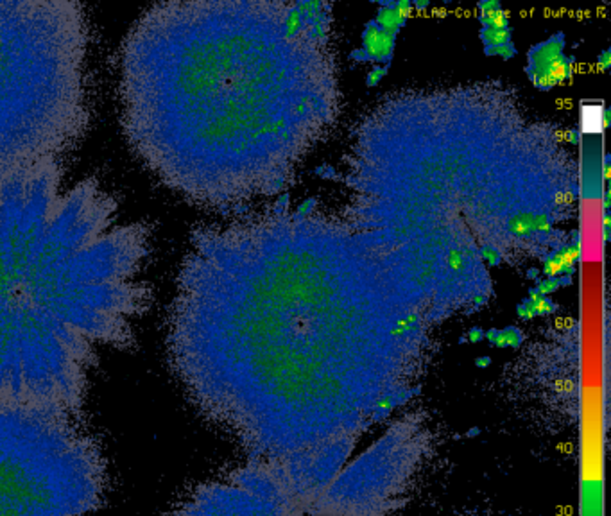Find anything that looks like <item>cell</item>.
Masks as SVG:
<instances>
[{
    "instance_id": "6da1fadb",
    "label": "cell",
    "mask_w": 611,
    "mask_h": 516,
    "mask_svg": "<svg viewBox=\"0 0 611 516\" xmlns=\"http://www.w3.org/2000/svg\"><path fill=\"white\" fill-rule=\"evenodd\" d=\"M151 230L61 163L0 181V407L77 416L102 348L149 310Z\"/></svg>"
},
{
    "instance_id": "7a4b0ae2",
    "label": "cell",
    "mask_w": 611,
    "mask_h": 516,
    "mask_svg": "<svg viewBox=\"0 0 611 516\" xmlns=\"http://www.w3.org/2000/svg\"><path fill=\"white\" fill-rule=\"evenodd\" d=\"M90 29L72 0H0V181L61 163L90 123Z\"/></svg>"
},
{
    "instance_id": "3957f363",
    "label": "cell",
    "mask_w": 611,
    "mask_h": 516,
    "mask_svg": "<svg viewBox=\"0 0 611 516\" xmlns=\"http://www.w3.org/2000/svg\"><path fill=\"white\" fill-rule=\"evenodd\" d=\"M106 470L77 416L0 407V516H92Z\"/></svg>"
},
{
    "instance_id": "277c9868",
    "label": "cell",
    "mask_w": 611,
    "mask_h": 516,
    "mask_svg": "<svg viewBox=\"0 0 611 516\" xmlns=\"http://www.w3.org/2000/svg\"><path fill=\"white\" fill-rule=\"evenodd\" d=\"M397 45V34L385 33L377 25V22H368L362 31V49L369 54L371 62L378 65H389L393 60V50Z\"/></svg>"
},
{
    "instance_id": "5b68a950",
    "label": "cell",
    "mask_w": 611,
    "mask_h": 516,
    "mask_svg": "<svg viewBox=\"0 0 611 516\" xmlns=\"http://www.w3.org/2000/svg\"><path fill=\"white\" fill-rule=\"evenodd\" d=\"M572 67H574V57L563 56L558 62L547 65L545 69H536V67L527 65L526 72L529 76L530 83L538 90H551L554 86L561 85L567 81L572 74Z\"/></svg>"
},
{
    "instance_id": "8992f818",
    "label": "cell",
    "mask_w": 611,
    "mask_h": 516,
    "mask_svg": "<svg viewBox=\"0 0 611 516\" xmlns=\"http://www.w3.org/2000/svg\"><path fill=\"white\" fill-rule=\"evenodd\" d=\"M563 49H565V36L559 33L530 49L529 65L536 67V69H545L547 65H551V63L558 62L559 57L565 56Z\"/></svg>"
},
{
    "instance_id": "52a82bcc",
    "label": "cell",
    "mask_w": 611,
    "mask_h": 516,
    "mask_svg": "<svg viewBox=\"0 0 611 516\" xmlns=\"http://www.w3.org/2000/svg\"><path fill=\"white\" fill-rule=\"evenodd\" d=\"M375 22H377V25L382 29V31L391 34H398V31L407 24V20L401 18L400 15L394 11L391 2H387V4H384L380 9H378Z\"/></svg>"
},
{
    "instance_id": "ba28073f",
    "label": "cell",
    "mask_w": 611,
    "mask_h": 516,
    "mask_svg": "<svg viewBox=\"0 0 611 516\" xmlns=\"http://www.w3.org/2000/svg\"><path fill=\"white\" fill-rule=\"evenodd\" d=\"M481 40L484 43V47H497V45H504L513 41V29L504 27V29H490L482 27L481 29Z\"/></svg>"
},
{
    "instance_id": "9c48e42d",
    "label": "cell",
    "mask_w": 611,
    "mask_h": 516,
    "mask_svg": "<svg viewBox=\"0 0 611 516\" xmlns=\"http://www.w3.org/2000/svg\"><path fill=\"white\" fill-rule=\"evenodd\" d=\"M479 20H481L482 27L504 29V27H509V13H507L504 8H497V9H491V11L481 13Z\"/></svg>"
},
{
    "instance_id": "30bf717a",
    "label": "cell",
    "mask_w": 611,
    "mask_h": 516,
    "mask_svg": "<svg viewBox=\"0 0 611 516\" xmlns=\"http://www.w3.org/2000/svg\"><path fill=\"white\" fill-rule=\"evenodd\" d=\"M523 342V335L516 326H507L504 330H498V337L493 346L497 348H520Z\"/></svg>"
},
{
    "instance_id": "8fae6325",
    "label": "cell",
    "mask_w": 611,
    "mask_h": 516,
    "mask_svg": "<svg viewBox=\"0 0 611 516\" xmlns=\"http://www.w3.org/2000/svg\"><path fill=\"white\" fill-rule=\"evenodd\" d=\"M509 232L516 237H526L535 233V216L519 214L509 221Z\"/></svg>"
},
{
    "instance_id": "7c38bea8",
    "label": "cell",
    "mask_w": 611,
    "mask_h": 516,
    "mask_svg": "<svg viewBox=\"0 0 611 516\" xmlns=\"http://www.w3.org/2000/svg\"><path fill=\"white\" fill-rule=\"evenodd\" d=\"M572 284V278L568 277V274H561V277H552V278H545V280H540L538 285H536V289H538V293L542 294V296H549V294L556 293V291H559L561 287H567V285Z\"/></svg>"
},
{
    "instance_id": "4fadbf2b",
    "label": "cell",
    "mask_w": 611,
    "mask_h": 516,
    "mask_svg": "<svg viewBox=\"0 0 611 516\" xmlns=\"http://www.w3.org/2000/svg\"><path fill=\"white\" fill-rule=\"evenodd\" d=\"M301 27H303V13L300 9H292L285 20V34L289 38L296 36L301 31Z\"/></svg>"
},
{
    "instance_id": "5bb4252c",
    "label": "cell",
    "mask_w": 611,
    "mask_h": 516,
    "mask_svg": "<svg viewBox=\"0 0 611 516\" xmlns=\"http://www.w3.org/2000/svg\"><path fill=\"white\" fill-rule=\"evenodd\" d=\"M516 53H519V50H516L513 41L504 45H497V47H484L486 56H497V57H502V60H511V57L516 56Z\"/></svg>"
},
{
    "instance_id": "9a60e30c",
    "label": "cell",
    "mask_w": 611,
    "mask_h": 516,
    "mask_svg": "<svg viewBox=\"0 0 611 516\" xmlns=\"http://www.w3.org/2000/svg\"><path fill=\"white\" fill-rule=\"evenodd\" d=\"M542 272H545L547 278H552V277H561V264H559L558 260V255H551L547 256L545 262H543V269Z\"/></svg>"
},
{
    "instance_id": "2e32d148",
    "label": "cell",
    "mask_w": 611,
    "mask_h": 516,
    "mask_svg": "<svg viewBox=\"0 0 611 516\" xmlns=\"http://www.w3.org/2000/svg\"><path fill=\"white\" fill-rule=\"evenodd\" d=\"M389 65H375L371 69V72H368V78H366V85L368 86H377L382 79L387 76Z\"/></svg>"
},
{
    "instance_id": "e0dca14e",
    "label": "cell",
    "mask_w": 611,
    "mask_h": 516,
    "mask_svg": "<svg viewBox=\"0 0 611 516\" xmlns=\"http://www.w3.org/2000/svg\"><path fill=\"white\" fill-rule=\"evenodd\" d=\"M481 255L482 258L488 262V265H498L500 262H502V255H500V251H498L497 248H493V246H484V248L481 249Z\"/></svg>"
},
{
    "instance_id": "ac0fdd59",
    "label": "cell",
    "mask_w": 611,
    "mask_h": 516,
    "mask_svg": "<svg viewBox=\"0 0 611 516\" xmlns=\"http://www.w3.org/2000/svg\"><path fill=\"white\" fill-rule=\"evenodd\" d=\"M391 6H393L394 11H397L401 18H405V20H407V18H409L411 15H413V11H414V9H413V4H411L409 0H400V2H391Z\"/></svg>"
},
{
    "instance_id": "d6986e66",
    "label": "cell",
    "mask_w": 611,
    "mask_h": 516,
    "mask_svg": "<svg viewBox=\"0 0 611 516\" xmlns=\"http://www.w3.org/2000/svg\"><path fill=\"white\" fill-rule=\"evenodd\" d=\"M516 314H519L522 319H526V321H529V319H533V317H536L535 310H533V307H530V303L527 300H523L522 303H520L519 307H516Z\"/></svg>"
},
{
    "instance_id": "ffe728a7",
    "label": "cell",
    "mask_w": 611,
    "mask_h": 516,
    "mask_svg": "<svg viewBox=\"0 0 611 516\" xmlns=\"http://www.w3.org/2000/svg\"><path fill=\"white\" fill-rule=\"evenodd\" d=\"M486 332L482 328H479V326H474L472 330H468V333H466V337H462L461 341H468V342H474V344H477V342H481L482 339H484Z\"/></svg>"
},
{
    "instance_id": "44dd1931",
    "label": "cell",
    "mask_w": 611,
    "mask_h": 516,
    "mask_svg": "<svg viewBox=\"0 0 611 516\" xmlns=\"http://www.w3.org/2000/svg\"><path fill=\"white\" fill-rule=\"evenodd\" d=\"M448 265L453 269V271H459V269L465 265V258H462V253L458 251V249H453L452 253L448 255Z\"/></svg>"
},
{
    "instance_id": "7402d4cb",
    "label": "cell",
    "mask_w": 611,
    "mask_h": 516,
    "mask_svg": "<svg viewBox=\"0 0 611 516\" xmlns=\"http://www.w3.org/2000/svg\"><path fill=\"white\" fill-rule=\"evenodd\" d=\"M551 221L547 216H535V232H549Z\"/></svg>"
},
{
    "instance_id": "603a6c76",
    "label": "cell",
    "mask_w": 611,
    "mask_h": 516,
    "mask_svg": "<svg viewBox=\"0 0 611 516\" xmlns=\"http://www.w3.org/2000/svg\"><path fill=\"white\" fill-rule=\"evenodd\" d=\"M352 60L353 62H360V63H368L371 62V57H369V54L366 53L364 49H355L352 53Z\"/></svg>"
},
{
    "instance_id": "cb8c5ba5",
    "label": "cell",
    "mask_w": 611,
    "mask_h": 516,
    "mask_svg": "<svg viewBox=\"0 0 611 516\" xmlns=\"http://www.w3.org/2000/svg\"><path fill=\"white\" fill-rule=\"evenodd\" d=\"M497 8H502V4H500V2H497V0H484V2H481V4H479L481 13L491 11V9H497Z\"/></svg>"
},
{
    "instance_id": "d4e9b609",
    "label": "cell",
    "mask_w": 611,
    "mask_h": 516,
    "mask_svg": "<svg viewBox=\"0 0 611 516\" xmlns=\"http://www.w3.org/2000/svg\"><path fill=\"white\" fill-rule=\"evenodd\" d=\"M610 63H611V53L610 50H604V53L599 56V67L603 70H607L610 69Z\"/></svg>"
},
{
    "instance_id": "484cf974",
    "label": "cell",
    "mask_w": 611,
    "mask_h": 516,
    "mask_svg": "<svg viewBox=\"0 0 611 516\" xmlns=\"http://www.w3.org/2000/svg\"><path fill=\"white\" fill-rule=\"evenodd\" d=\"M540 274H542V271H540V269H536V267H530L529 271H527V278H529V280L540 281Z\"/></svg>"
},
{
    "instance_id": "4316f807",
    "label": "cell",
    "mask_w": 611,
    "mask_h": 516,
    "mask_svg": "<svg viewBox=\"0 0 611 516\" xmlns=\"http://www.w3.org/2000/svg\"><path fill=\"white\" fill-rule=\"evenodd\" d=\"M430 8V2L429 0H418V2H414L413 9H420V11H423V9H429Z\"/></svg>"
},
{
    "instance_id": "83f0119b",
    "label": "cell",
    "mask_w": 611,
    "mask_h": 516,
    "mask_svg": "<svg viewBox=\"0 0 611 516\" xmlns=\"http://www.w3.org/2000/svg\"><path fill=\"white\" fill-rule=\"evenodd\" d=\"M314 204H316V201H314V200H307L300 207V214H307L308 210H312V208H314Z\"/></svg>"
},
{
    "instance_id": "f1b7e54d",
    "label": "cell",
    "mask_w": 611,
    "mask_h": 516,
    "mask_svg": "<svg viewBox=\"0 0 611 516\" xmlns=\"http://www.w3.org/2000/svg\"><path fill=\"white\" fill-rule=\"evenodd\" d=\"M491 364V358L490 357H479L477 358V366L479 368H488Z\"/></svg>"
},
{
    "instance_id": "f546056e",
    "label": "cell",
    "mask_w": 611,
    "mask_h": 516,
    "mask_svg": "<svg viewBox=\"0 0 611 516\" xmlns=\"http://www.w3.org/2000/svg\"><path fill=\"white\" fill-rule=\"evenodd\" d=\"M604 178H610V163L606 162V165H604Z\"/></svg>"
},
{
    "instance_id": "4dcf8cb0",
    "label": "cell",
    "mask_w": 611,
    "mask_h": 516,
    "mask_svg": "<svg viewBox=\"0 0 611 516\" xmlns=\"http://www.w3.org/2000/svg\"><path fill=\"white\" fill-rule=\"evenodd\" d=\"M604 207H606V208L610 207V195H607V194H606V197H604Z\"/></svg>"
}]
</instances>
